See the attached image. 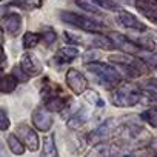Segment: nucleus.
<instances>
[{"mask_svg": "<svg viewBox=\"0 0 157 157\" xmlns=\"http://www.w3.org/2000/svg\"><path fill=\"white\" fill-rule=\"evenodd\" d=\"M90 120V111L86 108H78L68 120H66V126L71 131L80 129L83 125H86V122Z\"/></svg>", "mask_w": 157, "mask_h": 157, "instance_id": "16", "label": "nucleus"}, {"mask_svg": "<svg viewBox=\"0 0 157 157\" xmlns=\"http://www.w3.org/2000/svg\"><path fill=\"white\" fill-rule=\"evenodd\" d=\"M99 59H100V52H99V49H94V48L90 49V51H86V52L83 54V63H85V65L99 62Z\"/></svg>", "mask_w": 157, "mask_h": 157, "instance_id": "31", "label": "nucleus"}, {"mask_svg": "<svg viewBox=\"0 0 157 157\" xmlns=\"http://www.w3.org/2000/svg\"><path fill=\"white\" fill-rule=\"evenodd\" d=\"M40 157H59V151H57V145H56V137H54V134H49V136H46V137L43 139Z\"/></svg>", "mask_w": 157, "mask_h": 157, "instance_id": "18", "label": "nucleus"}, {"mask_svg": "<svg viewBox=\"0 0 157 157\" xmlns=\"http://www.w3.org/2000/svg\"><path fill=\"white\" fill-rule=\"evenodd\" d=\"M6 143H8L10 151H11L14 155H23L25 151H26L25 145L22 143V140H20L16 134H8V137H6Z\"/></svg>", "mask_w": 157, "mask_h": 157, "instance_id": "23", "label": "nucleus"}, {"mask_svg": "<svg viewBox=\"0 0 157 157\" xmlns=\"http://www.w3.org/2000/svg\"><path fill=\"white\" fill-rule=\"evenodd\" d=\"M40 42V36L37 33H31V31H26L23 34V39H22V45L25 49H33L34 46H37V43Z\"/></svg>", "mask_w": 157, "mask_h": 157, "instance_id": "25", "label": "nucleus"}, {"mask_svg": "<svg viewBox=\"0 0 157 157\" xmlns=\"http://www.w3.org/2000/svg\"><path fill=\"white\" fill-rule=\"evenodd\" d=\"M142 91L139 85L131 82H122L111 91L109 102L117 108H132L142 100Z\"/></svg>", "mask_w": 157, "mask_h": 157, "instance_id": "3", "label": "nucleus"}, {"mask_svg": "<svg viewBox=\"0 0 157 157\" xmlns=\"http://www.w3.org/2000/svg\"><path fill=\"white\" fill-rule=\"evenodd\" d=\"M31 122L34 125V128L40 132H49V129L52 128L54 125V119H52V114L43 106V105H39L33 114H31Z\"/></svg>", "mask_w": 157, "mask_h": 157, "instance_id": "9", "label": "nucleus"}, {"mask_svg": "<svg viewBox=\"0 0 157 157\" xmlns=\"http://www.w3.org/2000/svg\"><path fill=\"white\" fill-rule=\"evenodd\" d=\"M69 102H71V97L62 96V94L43 97V106H45L49 113H62Z\"/></svg>", "mask_w": 157, "mask_h": 157, "instance_id": "14", "label": "nucleus"}, {"mask_svg": "<svg viewBox=\"0 0 157 157\" xmlns=\"http://www.w3.org/2000/svg\"><path fill=\"white\" fill-rule=\"evenodd\" d=\"M40 36V40L45 43V45H52L56 40H57V34H56V31L52 29V28H43L42 29V33L39 34Z\"/></svg>", "mask_w": 157, "mask_h": 157, "instance_id": "29", "label": "nucleus"}, {"mask_svg": "<svg viewBox=\"0 0 157 157\" xmlns=\"http://www.w3.org/2000/svg\"><path fill=\"white\" fill-rule=\"evenodd\" d=\"M120 123L116 122V119H109V120H105L103 123H100L96 129H93L86 137L85 140L90 142L91 145H96V143H102V142H108V139L113 137L116 128L119 126Z\"/></svg>", "mask_w": 157, "mask_h": 157, "instance_id": "6", "label": "nucleus"}, {"mask_svg": "<svg viewBox=\"0 0 157 157\" xmlns=\"http://www.w3.org/2000/svg\"><path fill=\"white\" fill-rule=\"evenodd\" d=\"M149 148H151V151H152L154 154H157V139H152V140H151Z\"/></svg>", "mask_w": 157, "mask_h": 157, "instance_id": "38", "label": "nucleus"}, {"mask_svg": "<svg viewBox=\"0 0 157 157\" xmlns=\"http://www.w3.org/2000/svg\"><path fill=\"white\" fill-rule=\"evenodd\" d=\"M10 126H11V120H10L6 109L0 108V131H8Z\"/></svg>", "mask_w": 157, "mask_h": 157, "instance_id": "32", "label": "nucleus"}, {"mask_svg": "<svg viewBox=\"0 0 157 157\" xmlns=\"http://www.w3.org/2000/svg\"><path fill=\"white\" fill-rule=\"evenodd\" d=\"M140 91H142V96H146L149 97L151 100L157 102V78H149V80H146L145 83L139 85Z\"/></svg>", "mask_w": 157, "mask_h": 157, "instance_id": "22", "label": "nucleus"}, {"mask_svg": "<svg viewBox=\"0 0 157 157\" xmlns=\"http://www.w3.org/2000/svg\"><path fill=\"white\" fill-rule=\"evenodd\" d=\"M85 157H111V143L102 142V143L93 145Z\"/></svg>", "mask_w": 157, "mask_h": 157, "instance_id": "19", "label": "nucleus"}, {"mask_svg": "<svg viewBox=\"0 0 157 157\" xmlns=\"http://www.w3.org/2000/svg\"><path fill=\"white\" fill-rule=\"evenodd\" d=\"M108 37L111 39V42H113V45H114V49H120L123 54H131V56H134V54H137V52L140 51V48L132 42V39H129V37H126V36H123V34H120V33L111 31V33L108 34Z\"/></svg>", "mask_w": 157, "mask_h": 157, "instance_id": "11", "label": "nucleus"}, {"mask_svg": "<svg viewBox=\"0 0 157 157\" xmlns=\"http://www.w3.org/2000/svg\"><path fill=\"white\" fill-rule=\"evenodd\" d=\"M43 0H14V5H17L22 10L26 11H33V10H39L42 6Z\"/></svg>", "mask_w": 157, "mask_h": 157, "instance_id": "28", "label": "nucleus"}, {"mask_svg": "<svg viewBox=\"0 0 157 157\" xmlns=\"http://www.w3.org/2000/svg\"><path fill=\"white\" fill-rule=\"evenodd\" d=\"M155 37H157V33H155Z\"/></svg>", "mask_w": 157, "mask_h": 157, "instance_id": "42", "label": "nucleus"}, {"mask_svg": "<svg viewBox=\"0 0 157 157\" xmlns=\"http://www.w3.org/2000/svg\"><path fill=\"white\" fill-rule=\"evenodd\" d=\"M75 5L78 8H82L83 11L86 13H91V14H100V8L93 2V0H74Z\"/></svg>", "mask_w": 157, "mask_h": 157, "instance_id": "27", "label": "nucleus"}, {"mask_svg": "<svg viewBox=\"0 0 157 157\" xmlns=\"http://www.w3.org/2000/svg\"><path fill=\"white\" fill-rule=\"evenodd\" d=\"M0 157H10L8 155V152H6V149H5V146H3V143L0 142Z\"/></svg>", "mask_w": 157, "mask_h": 157, "instance_id": "39", "label": "nucleus"}, {"mask_svg": "<svg viewBox=\"0 0 157 157\" xmlns=\"http://www.w3.org/2000/svg\"><path fill=\"white\" fill-rule=\"evenodd\" d=\"M63 36H65V40H66L68 43L74 45V46H77V45H80V43H82V39H80V37L75 36V34H72V33H69V31H65Z\"/></svg>", "mask_w": 157, "mask_h": 157, "instance_id": "36", "label": "nucleus"}, {"mask_svg": "<svg viewBox=\"0 0 157 157\" xmlns=\"http://www.w3.org/2000/svg\"><path fill=\"white\" fill-rule=\"evenodd\" d=\"M65 83L66 86L75 94V96H82L86 93L88 90V80L83 75V72H80L75 68H69L65 74Z\"/></svg>", "mask_w": 157, "mask_h": 157, "instance_id": "7", "label": "nucleus"}, {"mask_svg": "<svg viewBox=\"0 0 157 157\" xmlns=\"http://www.w3.org/2000/svg\"><path fill=\"white\" fill-rule=\"evenodd\" d=\"M8 66V57H6V52L3 49V46L0 45V69H5Z\"/></svg>", "mask_w": 157, "mask_h": 157, "instance_id": "37", "label": "nucleus"}, {"mask_svg": "<svg viewBox=\"0 0 157 157\" xmlns=\"http://www.w3.org/2000/svg\"><path fill=\"white\" fill-rule=\"evenodd\" d=\"M154 157H157V155H154Z\"/></svg>", "mask_w": 157, "mask_h": 157, "instance_id": "43", "label": "nucleus"}, {"mask_svg": "<svg viewBox=\"0 0 157 157\" xmlns=\"http://www.w3.org/2000/svg\"><path fill=\"white\" fill-rule=\"evenodd\" d=\"M111 139H113L111 140L113 146L125 149V151H137L142 148H148L152 140L151 132L136 122L120 123L116 128Z\"/></svg>", "mask_w": 157, "mask_h": 157, "instance_id": "1", "label": "nucleus"}, {"mask_svg": "<svg viewBox=\"0 0 157 157\" xmlns=\"http://www.w3.org/2000/svg\"><path fill=\"white\" fill-rule=\"evenodd\" d=\"M108 60L117 68L122 77H126V78H139L148 72L146 63L140 57H136L131 54H123V52L113 54L109 56Z\"/></svg>", "mask_w": 157, "mask_h": 157, "instance_id": "2", "label": "nucleus"}, {"mask_svg": "<svg viewBox=\"0 0 157 157\" xmlns=\"http://www.w3.org/2000/svg\"><path fill=\"white\" fill-rule=\"evenodd\" d=\"M2 40H3V28L0 26V43H2Z\"/></svg>", "mask_w": 157, "mask_h": 157, "instance_id": "40", "label": "nucleus"}, {"mask_svg": "<svg viewBox=\"0 0 157 157\" xmlns=\"http://www.w3.org/2000/svg\"><path fill=\"white\" fill-rule=\"evenodd\" d=\"M60 19H62V22H65L68 25H72L78 29L86 31V33H93V34H97L105 28L99 20H94V19L82 16V14H75L72 11H62Z\"/></svg>", "mask_w": 157, "mask_h": 157, "instance_id": "5", "label": "nucleus"}, {"mask_svg": "<svg viewBox=\"0 0 157 157\" xmlns=\"http://www.w3.org/2000/svg\"><path fill=\"white\" fill-rule=\"evenodd\" d=\"M140 59L146 63V66H151V68L157 69V52H146V54H142Z\"/></svg>", "mask_w": 157, "mask_h": 157, "instance_id": "33", "label": "nucleus"}, {"mask_svg": "<svg viewBox=\"0 0 157 157\" xmlns=\"http://www.w3.org/2000/svg\"><path fill=\"white\" fill-rule=\"evenodd\" d=\"M132 42L140 48V51L152 52L154 48H155V42H154V39H152L151 36H139V37H136Z\"/></svg>", "mask_w": 157, "mask_h": 157, "instance_id": "24", "label": "nucleus"}, {"mask_svg": "<svg viewBox=\"0 0 157 157\" xmlns=\"http://www.w3.org/2000/svg\"><path fill=\"white\" fill-rule=\"evenodd\" d=\"M0 2H2V0H0Z\"/></svg>", "mask_w": 157, "mask_h": 157, "instance_id": "44", "label": "nucleus"}, {"mask_svg": "<svg viewBox=\"0 0 157 157\" xmlns=\"http://www.w3.org/2000/svg\"><path fill=\"white\" fill-rule=\"evenodd\" d=\"M78 54H80V51H78L77 46L68 45V46H63V48H60V49L57 51L54 60H57L59 63H69V62H72L74 59H77Z\"/></svg>", "mask_w": 157, "mask_h": 157, "instance_id": "17", "label": "nucleus"}, {"mask_svg": "<svg viewBox=\"0 0 157 157\" xmlns=\"http://www.w3.org/2000/svg\"><path fill=\"white\" fill-rule=\"evenodd\" d=\"M11 75H14V78H16V80H17L19 83H25V82H28V80H29V77L22 71V68H20L19 65H16V66L13 68Z\"/></svg>", "mask_w": 157, "mask_h": 157, "instance_id": "34", "label": "nucleus"}, {"mask_svg": "<svg viewBox=\"0 0 157 157\" xmlns=\"http://www.w3.org/2000/svg\"><path fill=\"white\" fill-rule=\"evenodd\" d=\"M134 6L145 19L157 25V0H136Z\"/></svg>", "mask_w": 157, "mask_h": 157, "instance_id": "13", "label": "nucleus"}, {"mask_svg": "<svg viewBox=\"0 0 157 157\" xmlns=\"http://www.w3.org/2000/svg\"><path fill=\"white\" fill-rule=\"evenodd\" d=\"M17 85L19 82L14 78V75L11 74H6V75H2L0 77V93L3 94H11L17 90Z\"/></svg>", "mask_w": 157, "mask_h": 157, "instance_id": "20", "label": "nucleus"}, {"mask_svg": "<svg viewBox=\"0 0 157 157\" xmlns=\"http://www.w3.org/2000/svg\"><path fill=\"white\" fill-rule=\"evenodd\" d=\"M140 119L143 122H146L149 126L157 129V108H148L140 114Z\"/></svg>", "mask_w": 157, "mask_h": 157, "instance_id": "26", "label": "nucleus"}, {"mask_svg": "<svg viewBox=\"0 0 157 157\" xmlns=\"http://www.w3.org/2000/svg\"><path fill=\"white\" fill-rule=\"evenodd\" d=\"M2 23H3V28L13 36H19L20 29H22V23H23V19L19 13H10L6 16H3L2 19Z\"/></svg>", "mask_w": 157, "mask_h": 157, "instance_id": "15", "label": "nucleus"}, {"mask_svg": "<svg viewBox=\"0 0 157 157\" xmlns=\"http://www.w3.org/2000/svg\"><path fill=\"white\" fill-rule=\"evenodd\" d=\"M85 96H86V100L90 102V103H93L94 106H103V100L100 99V96L96 93V91H88L86 90V93H85Z\"/></svg>", "mask_w": 157, "mask_h": 157, "instance_id": "35", "label": "nucleus"}, {"mask_svg": "<svg viewBox=\"0 0 157 157\" xmlns=\"http://www.w3.org/2000/svg\"><path fill=\"white\" fill-rule=\"evenodd\" d=\"M154 78H157V75H155V77H154Z\"/></svg>", "mask_w": 157, "mask_h": 157, "instance_id": "41", "label": "nucleus"}, {"mask_svg": "<svg viewBox=\"0 0 157 157\" xmlns=\"http://www.w3.org/2000/svg\"><path fill=\"white\" fill-rule=\"evenodd\" d=\"M93 2L100 8V10H106V11H122V8L114 2V0H93Z\"/></svg>", "mask_w": 157, "mask_h": 157, "instance_id": "30", "label": "nucleus"}, {"mask_svg": "<svg viewBox=\"0 0 157 157\" xmlns=\"http://www.w3.org/2000/svg\"><path fill=\"white\" fill-rule=\"evenodd\" d=\"M85 68H86L88 72H91L93 75H96L99 78V82L103 86H106V88H116L123 80V77L117 71V68L114 65H109V63L94 62V63L85 65Z\"/></svg>", "mask_w": 157, "mask_h": 157, "instance_id": "4", "label": "nucleus"}, {"mask_svg": "<svg viewBox=\"0 0 157 157\" xmlns=\"http://www.w3.org/2000/svg\"><path fill=\"white\" fill-rule=\"evenodd\" d=\"M16 136L22 140V143L25 145L26 149L36 152V151L40 148L39 134H37V131L33 129L31 126H28V125H25V123L17 125V128H16Z\"/></svg>", "mask_w": 157, "mask_h": 157, "instance_id": "8", "label": "nucleus"}, {"mask_svg": "<svg viewBox=\"0 0 157 157\" xmlns=\"http://www.w3.org/2000/svg\"><path fill=\"white\" fill-rule=\"evenodd\" d=\"M19 66L22 68V71L28 75V77H37V75H42L43 72V65L42 62L39 60V57L33 52H25L20 59V63Z\"/></svg>", "mask_w": 157, "mask_h": 157, "instance_id": "10", "label": "nucleus"}, {"mask_svg": "<svg viewBox=\"0 0 157 157\" xmlns=\"http://www.w3.org/2000/svg\"><path fill=\"white\" fill-rule=\"evenodd\" d=\"M91 45H93L94 49H97V48H100V49H106V51L114 49V45H113L111 39H109L108 36L102 34V33H97V34L93 36V39H91Z\"/></svg>", "mask_w": 157, "mask_h": 157, "instance_id": "21", "label": "nucleus"}, {"mask_svg": "<svg viewBox=\"0 0 157 157\" xmlns=\"http://www.w3.org/2000/svg\"><path fill=\"white\" fill-rule=\"evenodd\" d=\"M116 19H117L119 25H122V26L126 28V29L137 31V33H145V31L148 29L145 23H142L134 14H131V13H128V11H125V10L119 11Z\"/></svg>", "mask_w": 157, "mask_h": 157, "instance_id": "12", "label": "nucleus"}]
</instances>
